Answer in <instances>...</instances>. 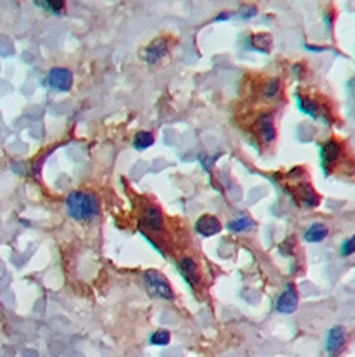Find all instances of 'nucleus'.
Masks as SVG:
<instances>
[{"mask_svg": "<svg viewBox=\"0 0 355 357\" xmlns=\"http://www.w3.org/2000/svg\"><path fill=\"white\" fill-rule=\"evenodd\" d=\"M66 205L70 216L78 221H90L99 213L98 198L91 193L72 191L67 197Z\"/></svg>", "mask_w": 355, "mask_h": 357, "instance_id": "f257e3e1", "label": "nucleus"}, {"mask_svg": "<svg viewBox=\"0 0 355 357\" xmlns=\"http://www.w3.org/2000/svg\"><path fill=\"white\" fill-rule=\"evenodd\" d=\"M145 284L147 291L155 297L163 298V300H172L174 298V292H172L170 284L166 277L158 270L150 269L145 273Z\"/></svg>", "mask_w": 355, "mask_h": 357, "instance_id": "f03ea898", "label": "nucleus"}, {"mask_svg": "<svg viewBox=\"0 0 355 357\" xmlns=\"http://www.w3.org/2000/svg\"><path fill=\"white\" fill-rule=\"evenodd\" d=\"M47 83L50 84V87L66 93L72 87V74L67 68H52L47 75Z\"/></svg>", "mask_w": 355, "mask_h": 357, "instance_id": "7ed1b4c3", "label": "nucleus"}, {"mask_svg": "<svg viewBox=\"0 0 355 357\" xmlns=\"http://www.w3.org/2000/svg\"><path fill=\"white\" fill-rule=\"evenodd\" d=\"M298 308V295L293 285H289L276 300V310L282 314L294 313Z\"/></svg>", "mask_w": 355, "mask_h": 357, "instance_id": "20e7f679", "label": "nucleus"}, {"mask_svg": "<svg viewBox=\"0 0 355 357\" xmlns=\"http://www.w3.org/2000/svg\"><path fill=\"white\" fill-rule=\"evenodd\" d=\"M167 51H168V46H167V40L164 38H158V39L152 40L145 51L146 62L150 64H155L163 57H166Z\"/></svg>", "mask_w": 355, "mask_h": 357, "instance_id": "39448f33", "label": "nucleus"}, {"mask_svg": "<svg viewBox=\"0 0 355 357\" xmlns=\"http://www.w3.org/2000/svg\"><path fill=\"white\" fill-rule=\"evenodd\" d=\"M220 229H222L220 221L210 214L202 216L195 224V230L203 237H212L215 234L219 233Z\"/></svg>", "mask_w": 355, "mask_h": 357, "instance_id": "423d86ee", "label": "nucleus"}, {"mask_svg": "<svg viewBox=\"0 0 355 357\" xmlns=\"http://www.w3.org/2000/svg\"><path fill=\"white\" fill-rule=\"evenodd\" d=\"M179 269L184 280L189 282L191 287H195L199 284L201 280V274H199V269H198L197 262L190 258V257H184L180 260Z\"/></svg>", "mask_w": 355, "mask_h": 357, "instance_id": "0eeeda50", "label": "nucleus"}, {"mask_svg": "<svg viewBox=\"0 0 355 357\" xmlns=\"http://www.w3.org/2000/svg\"><path fill=\"white\" fill-rule=\"evenodd\" d=\"M346 343V333L341 325H337L331 328L327 337V345L326 348L330 353H335L343 348V345Z\"/></svg>", "mask_w": 355, "mask_h": 357, "instance_id": "6e6552de", "label": "nucleus"}, {"mask_svg": "<svg viewBox=\"0 0 355 357\" xmlns=\"http://www.w3.org/2000/svg\"><path fill=\"white\" fill-rule=\"evenodd\" d=\"M339 151H341V147L333 139L327 141L322 146V162H323V168L326 170H329L334 165V162L337 161L339 157Z\"/></svg>", "mask_w": 355, "mask_h": 357, "instance_id": "1a4fd4ad", "label": "nucleus"}, {"mask_svg": "<svg viewBox=\"0 0 355 357\" xmlns=\"http://www.w3.org/2000/svg\"><path fill=\"white\" fill-rule=\"evenodd\" d=\"M145 225L151 230H160L163 228V217L158 207H149L143 214Z\"/></svg>", "mask_w": 355, "mask_h": 357, "instance_id": "9d476101", "label": "nucleus"}, {"mask_svg": "<svg viewBox=\"0 0 355 357\" xmlns=\"http://www.w3.org/2000/svg\"><path fill=\"white\" fill-rule=\"evenodd\" d=\"M329 234V229L323 224H312L304 233V239L307 242L316 243L323 241Z\"/></svg>", "mask_w": 355, "mask_h": 357, "instance_id": "9b49d317", "label": "nucleus"}, {"mask_svg": "<svg viewBox=\"0 0 355 357\" xmlns=\"http://www.w3.org/2000/svg\"><path fill=\"white\" fill-rule=\"evenodd\" d=\"M271 36L266 34V32H259V34H253L250 36V44L251 47L256 51L267 54L271 49Z\"/></svg>", "mask_w": 355, "mask_h": 357, "instance_id": "f8f14e48", "label": "nucleus"}, {"mask_svg": "<svg viewBox=\"0 0 355 357\" xmlns=\"http://www.w3.org/2000/svg\"><path fill=\"white\" fill-rule=\"evenodd\" d=\"M259 126H260V131H262V137H263L264 142L270 143V142L274 141L276 132L271 115L270 114L262 115V117L259 118Z\"/></svg>", "mask_w": 355, "mask_h": 357, "instance_id": "ddd939ff", "label": "nucleus"}, {"mask_svg": "<svg viewBox=\"0 0 355 357\" xmlns=\"http://www.w3.org/2000/svg\"><path fill=\"white\" fill-rule=\"evenodd\" d=\"M255 222L249 217H242L235 221H231L228 224V229L234 233H242V232H249L254 228Z\"/></svg>", "mask_w": 355, "mask_h": 357, "instance_id": "4468645a", "label": "nucleus"}, {"mask_svg": "<svg viewBox=\"0 0 355 357\" xmlns=\"http://www.w3.org/2000/svg\"><path fill=\"white\" fill-rule=\"evenodd\" d=\"M153 135L149 131H139L134 138V147L136 150H146L147 147L152 146Z\"/></svg>", "mask_w": 355, "mask_h": 357, "instance_id": "2eb2a0df", "label": "nucleus"}, {"mask_svg": "<svg viewBox=\"0 0 355 357\" xmlns=\"http://www.w3.org/2000/svg\"><path fill=\"white\" fill-rule=\"evenodd\" d=\"M299 109L303 111L304 114L310 115V117H316V111H318V105L315 102L308 99L306 97L299 98Z\"/></svg>", "mask_w": 355, "mask_h": 357, "instance_id": "dca6fc26", "label": "nucleus"}, {"mask_svg": "<svg viewBox=\"0 0 355 357\" xmlns=\"http://www.w3.org/2000/svg\"><path fill=\"white\" fill-rule=\"evenodd\" d=\"M35 4L40 8H44L46 11L53 13V15H59L64 9L63 1H36Z\"/></svg>", "mask_w": 355, "mask_h": 357, "instance_id": "f3484780", "label": "nucleus"}, {"mask_svg": "<svg viewBox=\"0 0 355 357\" xmlns=\"http://www.w3.org/2000/svg\"><path fill=\"white\" fill-rule=\"evenodd\" d=\"M171 340V336H170V332L168 331H158L155 332L152 336H151V344L152 345H159V347H164L170 343Z\"/></svg>", "mask_w": 355, "mask_h": 357, "instance_id": "a211bd4d", "label": "nucleus"}, {"mask_svg": "<svg viewBox=\"0 0 355 357\" xmlns=\"http://www.w3.org/2000/svg\"><path fill=\"white\" fill-rule=\"evenodd\" d=\"M302 199L304 205H307V206H315V205H318L319 198L316 197L315 191H314L310 186L304 185V187L302 189Z\"/></svg>", "mask_w": 355, "mask_h": 357, "instance_id": "6ab92c4d", "label": "nucleus"}, {"mask_svg": "<svg viewBox=\"0 0 355 357\" xmlns=\"http://www.w3.org/2000/svg\"><path fill=\"white\" fill-rule=\"evenodd\" d=\"M355 253V236L349 238L347 241L342 245V256L343 257H350Z\"/></svg>", "mask_w": 355, "mask_h": 357, "instance_id": "aec40b11", "label": "nucleus"}, {"mask_svg": "<svg viewBox=\"0 0 355 357\" xmlns=\"http://www.w3.org/2000/svg\"><path fill=\"white\" fill-rule=\"evenodd\" d=\"M279 84L281 83H279V80L278 79L272 80L271 83L268 84L267 90H266V97H268V98L274 97V95L278 93V90H279Z\"/></svg>", "mask_w": 355, "mask_h": 357, "instance_id": "412c9836", "label": "nucleus"}, {"mask_svg": "<svg viewBox=\"0 0 355 357\" xmlns=\"http://www.w3.org/2000/svg\"><path fill=\"white\" fill-rule=\"evenodd\" d=\"M255 13H256V9L254 8V7H247V8L245 9V11H241V16L242 18H251V16H254Z\"/></svg>", "mask_w": 355, "mask_h": 357, "instance_id": "4be33fe9", "label": "nucleus"}, {"mask_svg": "<svg viewBox=\"0 0 355 357\" xmlns=\"http://www.w3.org/2000/svg\"><path fill=\"white\" fill-rule=\"evenodd\" d=\"M230 18V13L227 12H220L216 18H215V22H222V20H227Z\"/></svg>", "mask_w": 355, "mask_h": 357, "instance_id": "5701e85b", "label": "nucleus"}, {"mask_svg": "<svg viewBox=\"0 0 355 357\" xmlns=\"http://www.w3.org/2000/svg\"><path fill=\"white\" fill-rule=\"evenodd\" d=\"M307 50H310V51H323V49H319V47H315V46H306Z\"/></svg>", "mask_w": 355, "mask_h": 357, "instance_id": "b1692460", "label": "nucleus"}]
</instances>
